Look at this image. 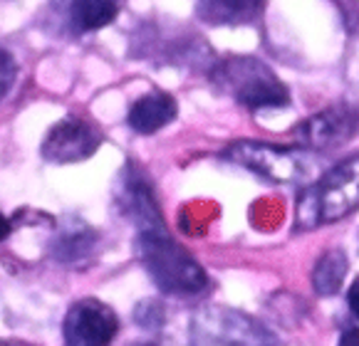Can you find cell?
Returning a JSON list of instances; mask_svg holds the SVG:
<instances>
[{
    "instance_id": "13",
    "label": "cell",
    "mask_w": 359,
    "mask_h": 346,
    "mask_svg": "<svg viewBox=\"0 0 359 346\" xmlns=\"http://www.w3.org/2000/svg\"><path fill=\"white\" fill-rule=\"evenodd\" d=\"M122 3L124 0H72V6H69L72 30L92 32L109 25L122 11Z\"/></svg>"
},
{
    "instance_id": "16",
    "label": "cell",
    "mask_w": 359,
    "mask_h": 346,
    "mask_svg": "<svg viewBox=\"0 0 359 346\" xmlns=\"http://www.w3.org/2000/svg\"><path fill=\"white\" fill-rule=\"evenodd\" d=\"M18 77V64L15 60H13V55L8 53V50L0 48V99L8 95V90L13 87V82H15Z\"/></svg>"
},
{
    "instance_id": "20",
    "label": "cell",
    "mask_w": 359,
    "mask_h": 346,
    "mask_svg": "<svg viewBox=\"0 0 359 346\" xmlns=\"http://www.w3.org/2000/svg\"><path fill=\"white\" fill-rule=\"evenodd\" d=\"M0 346H32V344H25V341H6V339H0Z\"/></svg>"
},
{
    "instance_id": "3",
    "label": "cell",
    "mask_w": 359,
    "mask_h": 346,
    "mask_svg": "<svg viewBox=\"0 0 359 346\" xmlns=\"http://www.w3.org/2000/svg\"><path fill=\"white\" fill-rule=\"evenodd\" d=\"M352 210H357V153L300 191L295 223L300 230H315L325 223L342 221Z\"/></svg>"
},
{
    "instance_id": "15",
    "label": "cell",
    "mask_w": 359,
    "mask_h": 346,
    "mask_svg": "<svg viewBox=\"0 0 359 346\" xmlns=\"http://www.w3.org/2000/svg\"><path fill=\"white\" fill-rule=\"evenodd\" d=\"M134 321L147 331H158L166 321V310L156 299H142L134 310Z\"/></svg>"
},
{
    "instance_id": "14",
    "label": "cell",
    "mask_w": 359,
    "mask_h": 346,
    "mask_svg": "<svg viewBox=\"0 0 359 346\" xmlns=\"http://www.w3.org/2000/svg\"><path fill=\"white\" fill-rule=\"evenodd\" d=\"M349 260L344 255V250L332 247V250L325 252L320 260H317L315 270H312V287L320 297H330V294H337L339 287L344 282V275H347Z\"/></svg>"
},
{
    "instance_id": "11",
    "label": "cell",
    "mask_w": 359,
    "mask_h": 346,
    "mask_svg": "<svg viewBox=\"0 0 359 346\" xmlns=\"http://www.w3.org/2000/svg\"><path fill=\"white\" fill-rule=\"evenodd\" d=\"M179 104L169 92L151 90L144 97H139L129 109V126L137 134H156L166 124L176 119Z\"/></svg>"
},
{
    "instance_id": "9",
    "label": "cell",
    "mask_w": 359,
    "mask_h": 346,
    "mask_svg": "<svg viewBox=\"0 0 359 346\" xmlns=\"http://www.w3.org/2000/svg\"><path fill=\"white\" fill-rule=\"evenodd\" d=\"M357 132V111L349 106H327L320 114L305 119L295 129V141L305 148H334L349 141Z\"/></svg>"
},
{
    "instance_id": "18",
    "label": "cell",
    "mask_w": 359,
    "mask_h": 346,
    "mask_svg": "<svg viewBox=\"0 0 359 346\" xmlns=\"http://www.w3.org/2000/svg\"><path fill=\"white\" fill-rule=\"evenodd\" d=\"M339 346H359V331H357V326H354V329L344 331L342 339H339Z\"/></svg>"
},
{
    "instance_id": "2",
    "label": "cell",
    "mask_w": 359,
    "mask_h": 346,
    "mask_svg": "<svg viewBox=\"0 0 359 346\" xmlns=\"http://www.w3.org/2000/svg\"><path fill=\"white\" fill-rule=\"evenodd\" d=\"M211 84L245 109H278L290 104V92L280 77L265 62L245 55L218 60L211 67Z\"/></svg>"
},
{
    "instance_id": "5",
    "label": "cell",
    "mask_w": 359,
    "mask_h": 346,
    "mask_svg": "<svg viewBox=\"0 0 359 346\" xmlns=\"http://www.w3.org/2000/svg\"><path fill=\"white\" fill-rule=\"evenodd\" d=\"M221 156L273 184H302L310 179L315 168L310 153L302 148L275 146L263 141H236Z\"/></svg>"
},
{
    "instance_id": "19",
    "label": "cell",
    "mask_w": 359,
    "mask_h": 346,
    "mask_svg": "<svg viewBox=\"0 0 359 346\" xmlns=\"http://www.w3.org/2000/svg\"><path fill=\"white\" fill-rule=\"evenodd\" d=\"M11 230H13V226H11V221H8L6 215L0 213V242L6 240L8 235H11Z\"/></svg>"
},
{
    "instance_id": "21",
    "label": "cell",
    "mask_w": 359,
    "mask_h": 346,
    "mask_svg": "<svg viewBox=\"0 0 359 346\" xmlns=\"http://www.w3.org/2000/svg\"><path fill=\"white\" fill-rule=\"evenodd\" d=\"M134 346H154V344H134Z\"/></svg>"
},
{
    "instance_id": "17",
    "label": "cell",
    "mask_w": 359,
    "mask_h": 346,
    "mask_svg": "<svg viewBox=\"0 0 359 346\" xmlns=\"http://www.w3.org/2000/svg\"><path fill=\"white\" fill-rule=\"evenodd\" d=\"M347 305H349V310H352V314L359 317V279H354V284L349 287Z\"/></svg>"
},
{
    "instance_id": "4",
    "label": "cell",
    "mask_w": 359,
    "mask_h": 346,
    "mask_svg": "<svg viewBox=\"0 0 359 346\" xmlns=\"http://www.w3.org/2000/svg\"><path fill=\"white\" fill-rule=\"evenodd\" d=\"M191 346H280V339L245 312L203 307L191 319Z\"/></svg>"
},
{
    "instance_id": "8",
    "label": "cell",
    "mask_w": 359,
    "mask_h": 346,
    "mask_svg": "<svg viewBox=\"0 0 359 346\" xmlns=\"http://www.w3.org/2000/svg\"><path fill=\"white\" fill-rule=\"evenodd\" d=\"M114 198L119 205V213L132 221L139 230H158L164 226V218H161V210H158L156 195H154L151 181L149 176L137 166V163H127L116 181ZM137 230V233H139Z\"/></svg>"
},
{
    "instance_id": "10",
    "label": "cell",
    "mask_w": 359,
    "mask_h": 346,
    "mask_svg": "<svg viewBox=\"0 0 359 346\" xmlns=\"http://www.w3.org/2000/svg\"><path fill=\"white\" fill-rule=\"evenodd\" d=\"M100 242V233L85 221H79L74 215H67L57 223V230L50 242L53 257L62 265H82L87 263Z\"/></svg>"
},
{
    "instance_id": "1",
    "label": "cell",
    "mask_w": 359,
    "mask_h": 346,
    "mask_svg": "<svg viewBox=\"0 0 359 346\" xmlns=\"http://www.w3.org/2000/svg\"><path fill=\"white\" fill-rule=\"evenodd\" d=\"M134 252L149 277L164 294L191 297L206 289V270L198 265L196 257H191L184 247L171 240L166 228L139 230L134 237Z\"/></svg>"
},
{
    "instance_id": "7",
    "label": "cell",
    "mask_w": 359,
    "mask_h": 346,
    "mask_svg": "<svg viewBox=\"0 0 359 346\" xmlns=\"http://www.w3.org/2000/svg\"><path fill=\"white\" fill-rule=\"evenodd\" d=\"M100 146H102L100 126L82 119V116L69 114L50 129L48 137L43 139L40 153H43L45 161H53V163H77L90 158Z\"/></svg>"
},
{
    "instance_id": "12",
    "label": "cell",
    "mask_w": 359,
    "mask_h": 346,
    "mask_svg": "<svg viewBox=\"0 0 359 346\" xmlns=\"http://www.w3.org/2000/svg\"><path fill=\"white\" fill-rule=\"evenodd\" d=\"M263 0H196V11L211 25H245L255 20Z\"/></svg>"
},
{
    "instance_id": "6",
    "label": "cell",
    "mask_w": 359,
    "mask_h": 346,
    "mask_svg": "<svg viewBox=\"0 0 359 346\" xmlns=\"http://www.w3.org/2000/svg\"><path fill=\"white\" fill-rule=\"evenodd\" d=\"M62 331L67 346H109L119 331V317L104 302L85 297L69 307Z\"/></svg>"
}]
</instances>
